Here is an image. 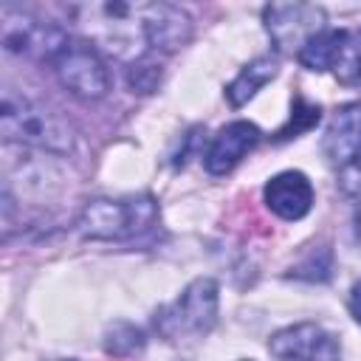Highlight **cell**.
<instances>
[{"label":"cell","instance_id":"cell-6","mask_svg":"<svg viewBox=\"0 0 361 361\" xmlns=\"http://www.w3.org/2000/svg\"><path fill=\"white\" fill-rule=\"evenodd\" d=\"M54 71L59 76V82L82 99H99L104 96L107 85H110V73L99 56V51L87 42H68L56 59H54Z\"/></svg>","mask_w":361,"mask_h":361},{"label":"cell","instance_id":"cell-5","mask_svg":"<svg viewBox=\"0 0 361 361\" xmlns=\"http://www.w3.org/2000/svg\"><path fill=\"white\" fill-rule=\"evenodd\" d=\"M265 17V28L274 39V45L282 54H302V48L319 37L322 31H327V20H324V8L310 6V3H271L262 11Z\"/></svg>","mask_w":361,"mask_h":361},{"label":"cell","instance_id":"cell-14","mask_svg":"<svg viewBox=\"0 0 361 361\" xmlns=\"http://www.w3.org/2000/svg\"><path fill=\"white\" fill-rule=\"evenodd\" d=\"M333 71H336L338 82H344V85L361 82V28L344 34V42H341V51L336 56Z\"/></svg>","mask_w":361,"mask_h":361},{"label":"cell","instance_id":"cell-19","mask_svg":"<svg viewBox=\"0 0 361 361\" xmlns=\"http://www.w3.org/2000/svg\"><path fill=\"white\" fill-rule=\"evenodd\" d=\"M355 87H361V82H358V85H355Z\"/></svg>","mask_w":361,"mask_h":361},{"label":"cell","instance_id":"cell-17","mask_svg":"<svg viewBox=\"0 0 361 361\" xmlns=\"http://www.w3.org/2000/svg\"><path fill=\"white\" fill-rule=\"evenodd\" d=\"M338 186L344 195H361V152L338 169Z\"/></svg>","mask_w":361,"mask_h":361},{"label":"cell","instance_id":"cell-1","mask_svg":"<svg viewBox=\"0 0 361 361\" xmlns=\"http://www.w3.org/2000/svg\"><path fill=\"white\" fill-rule=\"evenodd\" d=\"M71 14L116 59L141 62L147 51H175L189 39V17L169 3H85Z\"/></svg>","mask_w":361,"mask_h":361},{"label":"cell","instance_id":"cell-9","mask_svg":"<svg viewBox=\"0 0 361 361\" xmlns=\"http://www.w3.org/2000/svg\"><path fill=\"white\" fill-rule=\"evenodd\" d=\"M257 141H259V130L251 121H231V124H226L214 135V141L209 144V149L203 155L206 158V169L212 175L231 172L243 161V155L257 147Z\"/></svg>","mask_w":361,"mask_h":361},{"label":"cell","instance_id":"cell-11","mask_svg":"<svg viewBox=\"0 0 361 361\" xmlns=\"http://www.w3.org/2000/svg\"><path fill=\"white\" fill-rule=\"evenodd\" d=\"M361 152V104H344L324 135V155L338 169L347 166Z\"/></svg>","mask_w":361,"mask_h":361},{"label":"cell","instance_id":"cell-10","mask_svg":"<svg viewBox=\"0 0 361 361\" xmlns=\"http://www.w3.org/2000/svg\"><path fill=\"white\" fill-rule=\"evenodd\" d=\"M265 203L285 220H299L313 206V186L302 172H279L265 183Z\"/></svg>","mask_w":361,"mask_h":361},{"label":"cell","instance_id":"cell-15","mask_svg":"<svg viewBox=\"0 0 361 361\" xmlns=\"http://www.w3.org/2000/svg\"><path fill=\"white\" fill-rule=\"evenodd\" d=\"M319 118H322V110H319L316 104H307L302 96H296V102H293V116H290L288 124L276 133V141H285V138L299 135L302 130H310L313 124H319Z\"/></svg>","mask_w":361,"mask_h":361},{"label":"cell","instance_id":"cell-16","mask_svg":"<svg viewBox=\"0 0 361 361\" xmlns=\"http://www.w3.org/2000/svg\"><path fill=\"white\" fill-rule=\"evenodd\" d=\"M161 79V71L149 62H133L130 68V87L138 90V93H149Z\"/></svg>","mask_w":361,"mask_h":361},{"label":"cell","instance_id":"cell-4","mask_svg":"<svg viewBox=\"0 0 361 361\" xmlns=\"http://www.w3.org/2000/svg\"><path fill=\"white\" fill-rule=\"evenodd\" d=\"M217 319V285L212 279H195L180 299L164 307L155 319L164 338H195L212 330Z\"/></svg>","mask_w":361,"mask_h":361},{"label":"cell","instance_id":"cell-12","mask_svg":"<svg viewBox=\"0 0 361 361\" xmlns=\"http://www.w3.org/2000/svg\"><path fill=\"white\" fill-rule=\"evenodd\" d=\"M276 76V59L274 56H259V59H254L251 65H245L243 71H240V76L226 87V96H228V102L234 104V107H240V104H245L265 82H271Z\"/></svg>","mask_w":361,"mask_h":361},{"label":"cell","instance_id":"cell-8","mask_svg":"<svg viewBox=\"0 0 361 361\" xmlns=\"http://www.w3.org/2000/svg\"><path fill=\"white\" fill-rule=\"evenodd\" d=\"M268 347L276 361H338V341L313 322L279 330Z\"/></svg>","mask_w":361,"mask_h":361},{"label":"cell","instance_id":"cell-13","mask_svg":"<svg viewBox=\"0 0 361 361\" xmlns=\"http://www.w3.org/2000/svg\"><path fill=\"white\" fill-rule=\"evenodd\" d=\"M344 34H347V31H330V28L322 31L319 37H313V39L302 48L299 62H302L305 68H310V71H327V68H333V65H336V56H338V51H341Z\"/></svg>","mask_w":361,"mask_h":361},{"label":"cell","instance_id":"cell-3","mask_svg":"<svg viewBox=\"0 0 361 361\" xmlns=\"http://www.w3.org/2000/svg\"><path fill=\"white\" fill-rule=\"evenodd\" d=\"M158 209L152 197L127 200H93L79 217V231L90 240H130L155 226Z\"/></svg>","mask_w":361,"mask_h":361},{"label":"cell","instance_id":"cell-2","mask_svg":"<svg viewBox=\"0 0 361 361\" xmlns=\"http://www.w3.org/2000/svg\"><path fill=\"white\" fill-rule=\"evenodd\" d=\"M0 124L8 141H23V144L54 149V152L71 149V133L65 130L59 116L25 96H14L11 90L3 96Z\"/></svg>","mask_w":361,"mask_h":361},{"label":"cell","instance_id":"cell-18","mask_svg":"<svg viewBox=\"0 0 361 361\" xmlns=\"http://www.w3.org/2000/svg\"><path fill=\"white\" fill-rule=\"evenodd\" d=\"M350 310H353L355 322L361 324V282L353 285V293H350Z\"/></svg>","mask_w":361,"mask_h":361},{"label":"cell","instance_id":"cell-7","mask_svg":"<svg viewBox=\"0 0 361 361\" xmlns=\"http://www.w3.org/2000/svg\"><path fill=\"white\" fill-rule=\"evenodd\" d=\"M68 42H71L68 34L45 20H37L11 8L3 11V45L11 54H25V56H39L54 62Z\"/></svg>","mask_w":361,"mask_h":361}]
</instances>
